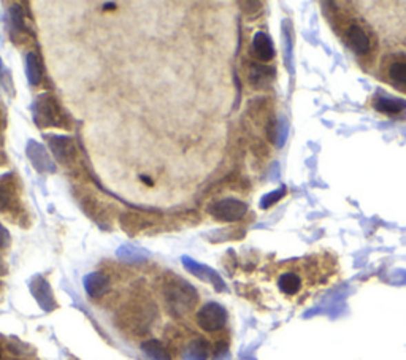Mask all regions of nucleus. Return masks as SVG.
<instances>
[{
  "label": "nucleus",
  "instance_id": "f257e3e1",
  "mask_svg": "<svg viewBox=\"0 0 406 360\" xmlns=\"http://www.w3.org/2000/svg\"><path fill=\"white\" fill-rule=\"evenodd\" d=\"M336 30L340 32L345 43L362 59H373L376 51V37L368 29L362 19L351 14H343L336 18Z\"/></svg>",
  "mask_w": 406,
  "mask_h": 360
},
{
  "label": "nucleus",
  "instance_id": "f03ea898",
  "mask_svg": "<svg viewBox=\"0 0 406 360\" xmlns=\"http://www.w3.org/2000/svg\"><path fill=\"white\" fill-rule=\"evenodd\" d=\"M379 78L384 83L406 95V54L405 52H387L379 62Z\"/></svg>",
  "mask_w": 406,
  "mask_h": 360
},
{
  "label": "nucleus",
  "instance_id": "7ed1b4c3",
  "mask_svg": "<svg viewBox=\"0 0 406 360\" xmlns=\"http://www.w3.org/2000/svg\"><path fill=\"white\" fill-rule=\"evenodd\" d=\"M165 297L168 305L172 306V310L175 313L183 314L194 308V305L199 300V294L195 292V289L191 284H187L186 281H178L168 286Z\"/></svg>",
  "mask_w": 406,
  "mask_h": 360
},
{
  "label": "nucleus",
  "instance_id": "20e7f679",
  "mask_svg": "<svg viewBox=\"0 0 406 360\" xmlns=\"http://www.w3.org/2000/svg\"><path fill=\"white\" fill-rule=\"evenodd\" d=\"M210 213H212L218 221L236 222L245 218V214L247 213V205L243 200L229 197L216 202L212 208H210Z\"/></svg>",
  "mask_w": 406,
  "mask_h": 360
},
{
  "label": "nucleus",
  "instance_id": "39448f33",
  "mask_svg": "<svg viewBox=\"0 0 406 360\" xmlns=\"http://www.w3.org/2000/svg\"><path fill=\"white\" fill-rule=\"evenodd\" d=\"M225 322H227V311L214 301L203 305L197 313V324L205 332H218L225 326Z\"/></svg>",
  "mask_w": 406,
  "mask_h": 360
},
{
  "label": "nucleus",
  "instance_id": "423d86ee",
  "mask_svg": "<svg viewBox=\"0 0 406 360\" xmlns=\"http://www.w3.org/2000/svg\"><path fill=\"white\" fill-rule=\"evenodd\" d=\"M34 114L35 121L39 126H56V116H57V107L50 95H40V99L37 100L34 105Z\"/></svg>",
  "mask_w": 406,
  "mask_h": 360
},
{
  "label": "nucleus",
  "instance_id": "0eeeda50",
  "mask_svg": "<svg viewBox=\"0 0 406 360\" xmlns=\"http://www.w3.org/2000/svg\"><path fill=\"white\" fill-rule=\"evenodd\" d=\"M28 156L32 162V166L39 170L40 173H46V172H54L56 166L54 162L51 161V157L48 156V152L45 151V148L37 141H29L28 143Z\"/></svg>",
  "mask_w": 406,
  "mask_h": 360
},
{
  "label": "nucleus",
  "instance_id": "6e6552de",
  "mask_svg": "<svg viewBox=\"0 0 406 360\" xmlns=\"http://www.w3.org/2000/svg\"><path fill=\"white\" fill-rule=\"evenodd\" d=\"M372 107L386 116H398L406 111V102L402 99H394L389 95H374Z\"/></svg>",
  "mask_w": 406,
  "mask_h": 360
},
{
  "label": "nucleus",
  "instance_id": "1a4fd4ad",
  "mask_svg": "<svg viewBox=\"0 0 406 360\" xmlns=\"http://www.w3.org/2000/svg\"><path fill=\"white\" fill-rule=\"evenodd\" d=\"M84 289H86V292L94 299L103 297L110 289V279L105 273H91L84 278Z\"/></svg>",
  "mask_w": 406,
  "mask_h": 360
},
{
  "label": "nucleus",
  "instance_id": "9d476101",
  "mask_svg": "<svg viewBox=\"0 0 406 360\" xmlns=\"http://www.w3.org/2000/svg\"><path fill=\"white\" fill-rule=\"evenodd\" d=\"M252 51L261 62H270L275 57V48L265 32H257L252 40Z\"/></svg>",
  "mask_w": 406,
  "mask_h": 360
},
{
  "label": "nucleus",
  "instance_id": "9b49d317",
  "mask_svg": "<svg viewBox=\"0 0 406 360\" xmlns=\"http://www.w3.org/2000/svg\"><path fill=\"white\" fill-rule=\"evenodd\" d=\"M50 146L54 156L59 159L62 163L70 162V159L75 154V150H73L72 140L67 139V137H52L50 140Z\"/></svg>",
  "mask_w": 406,
  "mask_h": 360
},
{
  "label": "nucleus",
  "instance_id": "f8f14e48",
  "mask_svg": "<svg viewBox=\"0 0 406 360\" xmlns=\"http://www.w3.org/2000/svg\"><path fill=\"white\" fill-rule=\"evenodd\" d=\"M210 357V343L203 338H197L189 343L183 351L184 360H207Z\"/></svg>",
  "mask_w": 406,
  "mask_h": 360
},
{
  "label": "nucleus",
  "instance_id": "ddd939ff",
  "mask_svg": "<svg viewBox=\"0 0 406 360\" xmlns=\"http://www.w3.org/2000/svg\"><path fill=\"white\" fill-rule=\"evenodd\" d=\"M141 349L151 360H172V354L159 340H148L141 345Z\"/></svg>",
  "mask_w": 406,
  "mask_h": 360
},
{
  "label": "nucleus",
  "instance_id": "4468645a",
  "mask_svg": "<svg viewBox=\"0 0 406 360\" xmlns=\"http://www.w3.org/2000/svg\"><path fill=\"white\" fill-rule=\"evenodd\" d=\"M26 68H28V78L29 83L32 86H39L41 83V78H43V66L39 57H37L34 52H29L28 61H26Z\"/></svg>",
  "mask_w": 406,
  "mask_h": 360
},
{
  "label": "nucleus",
  "instance_id": "2eb2a0df",
  "mask_svg": "<svg viewBox=\"0 0 406 360\" xmlns=\"http://www.w3.org/2000/svg\"><path fill=\"white\" fill-rule=\"evenodd\" d=\"M273 68H268L261 63H252L250 70V79L254 86H261V84H267L273 77Z\"/></svg>",
  "mask_w": 406,
  "mask_h": 360
},
{
  "label": "nucleus",
  "instance_id": "dca6fc26",
  "mask_svg": "<svg viewBox=\"0 0 406 360\" xmlns=\"http://www.w3.org/2000/svg\"><path fill=\"white\" fill-rule=\"evenodd\" d=\"M10 202H12V195H10L8 190H5L3 188H0V210L8 208Z\"/></svg>",
  "mask_w": 406,
  "mask_h": 360
},
{
  "label": "nucleus",
  "instance_id": "f3484780",
  "mask_svg": "<svg viewBox=\"0 0 406 360\" xmlns=\"http://www.w3.org/2000/svg\"><path fill=\"white\" fill-rule=\"evenodd\" d=\"M8 240H10L8 230L5 229V227L2 224H0V250H2L3 246L8 245Z\"/></svg>",
  "mask_w": 406,
  "mask_h": 360
},
{
  "label": "nucleus",
  "instance_id": "a211bd4d",
  "mask_svg": "<svg viewBox=\"0 0 406 360\" xmlns=\"http://www.w3.org/2000/svg\"><path fill=\"white\" fill-rule=\"evenodd\" d=\"M141 179H143V181H145V183H148V184H152V181H151L150 178H146V177H141Z\"/></svg>",
  "mask_w": 406,
  "mask_h": 360
},
{
  "label": "nucleus",
  "instance_id": "6ab92c4d",
  "mask_svg": "<svg viewBox=\"0 0 406 360\" xmlns=\"http://www.w3.org/2000/svg\"><path fill=\"white\" fill-rule=\"evenodd\" d=\"M2 68H3V67H2V61H0V70H2Z\"/></svg>",
  "mask_w": 406,
  "mask_h": 360
},
{
  "label": "nucleus",
  "instance_id": "aec40b11",
  "mask_svg": "<svg viewBox=\"0 0 406 360\" xmlns=\"http://www.w3.org/2000/svg\"><path fill=\"white\" fill-rule=\"evenodd\" d=\"M0 357H2V349H0Z\"/></svg>",
  "mask_w": 406,
  "mask_h": 360
}]
</instances>
